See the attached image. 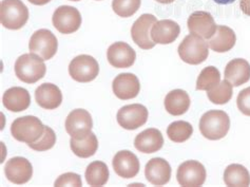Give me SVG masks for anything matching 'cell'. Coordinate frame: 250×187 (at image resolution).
Returning <instances> with one entry per match:
<instances>
[{"instance_id": "cell-1", "label": "cell", "mask_w": 250, "mask_h": 187, "mask_svg": "<svg viewBox=\"0 0 250 187\" xmlns=\"http://www.w3.org/2000/svg\"><path fill=\"white\" fill-rule=\"evenodd\" d=\"M230 128L229 116L223 110H209L200 119V131L204 138L218 141L227 136Z\"/></svg>"}, {"instance_id": "cell-2", "label": "cell", "mask_w": 250, "mask_h": 187, "mask_svg": "<svg viewBox=\"0 0 250 187\" xmlns=\"http://www.w3.org/2000/svg\"><path fill=\"white\" fill-rule=\"evenodd\" d=\"M16 76L25 84H35L42 79L47 72L43 59L34 53L22 54L15 63Z\"/></svg>"}, {"instance_id": "cell-3", "label": "cell", "mask_w": 250, "mask_h": 187, "mask_svg": "<svg viewBox=\"0 0 250 187\" xmlns=\"http://www.w3.org/2000/svg\"><path fill=\"white\" fill-rule=\"evenodd\" d=\"M29 21V10L21 0H2L0 22L9 30H19Z\"/></svg>"}, {"instance_id": "cell-4", "label": "cell", "mask_w": 250, "mask_h": 187, "mask_svg": "<svg viewBox=\"0 0 250 187\" xmlns=\"http://www.w3.org/2000/svg\"><path fill=\"white\" fill-rule=\"evenodd\" d=\"M44 125L41 119L33 116H25L16 118L11 125L13 138L19 142L31 144L36 142L42 136Z\"/></svg>"}, {"instance_id": "cell-5", "label": "cell", "mask_w": 250, "mask_h": 187, "mask_svg": "<svg viewBox=\"0 0 250 187\" xmlns=\"http://www.w3.org/2000/svg\"><path fill=\"white\" fill-rule=\"evenodd\" d=\"M179 55L189 65H200L208 58V44L195 34L187 35L179 46Z\"/></svg>"}, {"instance_id": "cell-6", "label": "cell", "mask_w": 250, "mask_h": 187, "mask_svg": "<svg viewBox=\"0 0 250 187\" xmlns=\"http://www.w3.org/2000/svg\"><path fill=\"white\" fill-rule=\"evenodd\" d=\"M100 73V66L93 56L87 54L78 55L69 65V74L78 83L94 81Z\"/></svg>"}, {"instance_id": "cell-7", "label": "cell", "mask_w": 250, "mask_h": 187, "mask_svg": "<svg viewBox=\"0 0 250 187\" xmlns=\"http://www.w3.org/2000/svg\"><path fill=\"white\" fill-rule=\"evenodd\" d=\"M29 49L31 53H34V54L41 56L43 61H49L57 52V38L48 29L37 30L31 36Z\"/></svg>"}, {"instance_id": "cell-8", "label": "cell", "mask_w": 250, "mask_h": 187, "mask_svg": "<svg viewBox=\"0 0 250 187\" xmlns=\"http://www.w3.org/2000/svg\"><path fill=\"white\" fill-rule=\"evenodd\" d=\"M82 15L74 6L62 5L57 8L52 16L55 29L62 34H72L82 25Z\"/></svg>"}, {"instance_id": "cell-9", "label": "cell", "mask_w": 250, "mask_h": 187, "mask_svg": "<svg viewBox=\"0 0 250 187\" xmlns=\"http://www.w3.org/2000/svg\"><path fill=\"white\" fill-rule=\"evenodd\" d=\"M149 112L144 105L132 104L124 106L117 112V123L124 129L135 130L148 121Z\"/></svg>"}, {"instance_id": "cell-10", "label": "cell", "mask_w": 250, "mask_h": 187, "mask_svg": "<svg viewBox=\"0 0 250 187\" xmlns=\"http://www.w3.org/2000/svg\"><path fill=\"white\" fill-rule=\"evenodd\" d=\"M93 127L92 117L84 109H75L69 113L65 119V130L75 140L87 138Z\"/></svg>"}, {"instance_id": "cell-11", "label": "cell", "mask_w": 250, "mask_h": 187, "mask_svg": "<svg viewBox=\"0 0 250 187\" xmlns=\"http://www.w3.org/2000/svg\"><path fill=\"white\" fill-rule=\"evenodd\" d=\"M206 169L199 161H186L177 168V182L184 187L202 186L206 181Z\"/></svg>"}, {"instance_id": "cell-12", "label": "cell", "mask_w": 250, "mask_h": 187, "mask_svg": "<svg viewBox=\"0 0 250 187\" xmlns=\"http://www.w3.org/2000/svg\"><path fill=\"white\" fill-rule=\"evenodd\" d=\"M157 22L152 14H143L139 17L131 28V37L133 42L143 50H150L155 47V43L151 38V29Z\"/></svg>"}, {"instance_id": "cell-13", "label": "cell", "mask_w": 250, "mask_h": 187, "mask_svg": "<svg viewBox=\"0 0 250 187\" xmlns=\"http://www.w3.org/2000/svg\"><path fill=\"white\" fill-rule=\"evenodd\" d=\"M5 177L10 182L21 185L28 183L33 176V167L29 160L22 157L10 159L4 167Z\"/></svg>"}, {"instance_id": "cell-14", "label": "cell", "mask_w": 250, "mask_h": 187, "mask_svg": "<svg viewBox=\"0 0 250 187\" xmlns=\"http://www.w3.org/2000/svg\"><path fill=\"white\" fill-rule=\"evenodd\" d=\"M116 175L124 179H132L140 172V160L133 152L129 150L118 151L112 161Z\"/></svg>"}, {"instance_id": "cell-15", "label": "cell", "mask_w": 250, "mask_h": 187, "mask_svg": "<svg viewBox=\"0 0 250 187\" xmlns=\"http://www.w3.org/2000/svg\"><path fill=\"white\" fill-rule=\"evenodd\" d=\"M107 58L111 66L117 69L130 68L135 63L136 53L127 43L112 44L107 51Z\"/></svg>"}, {"instance_id": "cell-16", "label": "cell", "mask_w": 250, "mask_h": 187, "mask_svg": "<svg viewBox=\"0 0 250 187\" xmlns=\"http://www.w3.org/2000/svg\"><path fill=\"white\" fill-rule=\"evenodd\" d=\"M188 29L191 34L209 39L216 31V25L212 15L209 12L196 11L189 16L187 22Z\"/></svg>"}, {"instance_id": "cell-17", "label": "cell", "mask_w": 250, "mask_h": 187, "mask_svg": "<svg viewBox=\"0 0 250 187\" xmlns=\"http://www.w3.org/2000/svg\"><path fill=\"white\" fill-rule=\"evenodd\" d=\"M112 89L116 97L127 101L139 95L141 84L137 76L132 73H121L112 83Z\"/></svg>"}, {"instance_id": "cell-18", "label": "cell", "mask_w": 250, "mask_h": 187, "mask_svg": "<svg viewBox=\"0 0 250 187\" xmlns=\"http://www.w3.org/2000/svg\"><path fill=\"white\" fill-rule=\"evenodd\" d=\"M145 177L152 185H165L170 181L171 166L163 158L151 159L145 167Z\"/></svg>"}, {"instance_id": "cell-19", "label": "cell", "mask_w": 250, "mask_h": 187, "mask_svg": "<svg viewBox=\"0 0 250 187\" xmlns=\"http://www.w3.org/2000/svg\"><path fill=\"white\" fill-rule=\"evenodd\" d=\"M181 33L180 24L171 21L163 19L154 23L151 29V38L155 44L169 45L174 43Z\"/></svg>"}, {"instance_id": "cell-20", "label": "cell", "mask_w": 250, "mask_h": 187, "mask_svg": "<svg viewBox=\"0 0 250 187\" xmlns=\"http://www.w3.org/2000/svg\"><path fill=\"white\" fill-rule=\"evenodd\" d=\"M36 103L43 109L53 110L58 108L62 103V94L61 89L54 84L44 83L38 87L35 91Z\"/></svg>"}, {"instance_id": "cell-21", "label": "cell", "mask_w": 250, "mask_h": 187, "mask_svg": "<svg viewBox=\"0 0 250 187\" xmlns=\"http://www.w3.org/2000/svg\"><path fill=\"white\" fill-rule=\"evenodd\" d=\"M2 103L9 111L21 112L30 107L31 95L27 89L21 87H13L4 92Z\"/></svg>"}, {"instance_id": "cell-22", "label": "cell", "mask_w": 250, "mask_h": 187, "mask_svg": "<svg viewBox=\"0 0 250 187\" xmlns=\"http://www.w3.org/2000/svg\"><path fill=\"white\" fill-rule=\"evenodd\" d=\"M224 75L233 87H240L250 79V64L244 58L232 59L227 64Z\"/></svg>"}, {"instance_id": "cell-23", "label": "cell", "mask_w": 250, "mask_h": 187, "mask_svg": "<svg viewBox=\"0 0 250 187\" xmlns=\"http://www.w3.org/2000/svg\"><path fill=\"white\" fill-rule=\"evenodd\" d=\"M164 138L159 129L149 128L142 131L134 140L135 148L143 153H154L162 149Z\"/></svg>"}, {"instance_id": "cell-24", "label": "cell", "mask_w": 250, "mask_h": 187, "mask_svg": "<svg viewBox=\"0 0 250 187\" xmlns=\"http://www.w3.org/2000/svg\"><path fill=\"white\" fill-rule=\"evenodd\" d=\"M236 42L235 33L227 25H218L211 38L208 39L210 49L218 53H225L231 50Z\"/></svg>"}, {"instance_id": "cell-25", "label": "cell", "mask_w": 250, "mask_h": 187, "mask_svg": "<svg viewBox=\"0 0 250 187\" xmlns=\"http://www.w3.org/2000/svg\"><path fill=\"white\" fill-rule=\"evenodd\" d=\"M165 108L168 113L171 116L179 117L183 116L189 110L190 104V97L186 91L182 89H175L170 91L165 97Z\"/></svg>"}, {"instance_id": "cell-26", "label": "cell", "mask_w": 250, "mask_h": 187, "mask_svg": "<svg viewBox=\"0 0 250 187\" xmlns=\"http://www.w3.org/2000/svg\"><path fill=\"white\" fill-rule=\"evenodd\" d=\"M224 182L227 186L247 187L250 185V173L245 166L231 164L224 172Z\"/></svg>"}, {"instance_id": "cell-27", "label": "cell", "mask_w": 250, "mask_h": 187, "mask_svg": "<svg viewBox=\"0 0 250 187\" xmlns=\"http://www.w3.org/2000/svg\"><path fill=\"white\" fill-rule=\"evenodd\" d=\"M70 147L75 156L87 159L95 155V152L98 149V140L94 133L91 132L87 138L83 140H75L71 138Z\"/></svg>"}, {"instance_id": "cell-28", "label": "cell", "mask_w": 250, "mask_h": 187, "mask_svg": "<svg viewBox=\"0 0 250 187\" xmlns=\"http://www.w3.org/2000/svg\"><path fill=\"white\" fill-rule=\"evenodd\" d=\"M84 177L90 186H104L109 180L108 166L102 161L92 162L85 169Z\"/></svg>"}, {"instance_id": "cell-29", "label": "cell", "mask_w": 250, "mask_h": 187, "mask_svg": "<svg viewBox=\"0 0 250 187\" xmlns=\"http://www.w3.org/2000/svg\"><path fill=\"white\" fill-rule=\"evenodd\" d=\"M221 82V73L213 66L204 68L196 81V90L209 91Z\"/></svg>"}, {"instance_id": "cell-30", "label": "cell", "mask_w": 250, "mask_h": 187, "mask_svg": "<svg viewBox=\"0 0 250 187\" xmlns=\"http://www.w3.org/2000/svg\"><path fill=\"white\" fill-rule=\"evenodd\" d=\"M193 133L192 125L185 121H176L171 123L167 128V135L174 143H184L191 138Z\"/></svg>"}, {"instance_id": "cell-31", "label": "cell", "mask_w": 250, "mask_h": 187, "mask_svg": "<svg viewBox=\"0 0 250 187\" xmlns=\"http://www.w3.org/2000/svg\"><path fill=\"white\" fill-rule=\"evenodd\" d=\"M232 85L227 79L220 82L218 86H215L213 89L207 91V96L209 101L215 105H225L232 97L233 90Z\"/></svg>"}, {"instance_id": "cell-32", "label": "cell", "mask_w": 250, "mask_h": 187, "mask_svg": "<svg viewBox=\"0 0 250 187\" xmlns=\"http://www.w3.org/2000/svg\"><path fill=\"white\" fill-rule=\"evenodd\" d=\"M142 0H113L112 9L120 17H131L141 8Z\"/></svg>"}, {"instance_id": "cell-33", "label": "cell", "mask_w": 250, "mask_h": 187, "mask_svg": "<svg viewBox=\"0 0 250 187\" xmlns=\"http://www.w3.org/2000/svg\"><path fill=\"white\" fill-rule=\"evenodd\" d=\"M56 144V135L53 129L48 126H44V131L42 136L37 140L36 142L28 144L30 148L35 151H47L51 148H53Z\"/></svg>"}, {"instance_id": "cell-34", "label": "cell", "mask_w": 250, "mask_h": 187, "mask_svg": "<svg viewBox=\"0 0 250 187\" xmlns=\"http://www.w3.org/2000/svg\"><path fill=\"white\" fill-rule=\"evenodd\" d=\"M55 186H83L81 176L74 172H67L59 176L54 183Z\"/></svg>"}, {"instance_id": "cell-35", "label": "cell", "mask_w": 250, "mask_h": 187, "mask_svg": "<svg viewBox=\"0 0 250 187\" xmlns=\"http://www.w3.org/2000/svg\"><path fill=\"white\" fill-rule=\"evenodd\" d=\"M236 105L243 115L250 117V87L239 93L238 98H236Z\"/></svg>"}, {"instance_id": "cell-36", "label": "cell", "mask_w": 250, "mask_h": 187, "mask_svg": "<svg viewBox=\"0 0 250 187\" xmlns=\"http://www.w3.org/2000/svg\"><path fill=\"white\" fill-rule=\"evenodd\" d=\"M240 6L245 15L250 16V0H240Z\"/></svg>"}, {"instance_id": "cell-37", "label": "cell", "mask_w": 250, "mask_h": 187, "mask_svg": "<svg viewBox=\"0 0 250 187\" xmlns=\"http://www.w3.org/2000/svg\"><path fill=\"white\" fill-rule=\"evenodd\" d=\"M29 2H31L32 4H35V5H44L49 3L51 0H28Z\"/></svg>"}, {"instance_id": "cell-38", "label": "cell", "mask_w": 250, "mask_h": 187, "mask_svg": "<svg viewBox=\"0 0 250 187\" xmlns=\"http://www.w3.org/2000/svg\"><path fill=\"white\" fill-rule=\"evenodd\" d=\"M213 1L218 4H230V3H233L235 0H213Z\"/></svg>"}, {"instance_id": "cell-39", "label": "cell", "mask_w": 250, "mask_h": 187, "mask_svg": "<svg viewBox=\"0 0 250 187\" xmlns=\"http://www.w3.org/2000/svg\"><path fill=\"white\" fill-rule=\"evenodd\" d=\"M155 1L163 3V4H169V3L174 2V0H155Z\"/></svg>"}, {"instance_id": "cell-40", "label": "cell", "mask_w": 250, "mask_h": 187, "mask_svg": "<svg viewBox=\"0 0 250 187\" xmlns=\"http://www.w3.org/2000/svg\"><path fill=\"white\" fill-rule=\"evenodd\" d=\"M70 1H81V0H70Z\"/></svg>"}]
</instances>
